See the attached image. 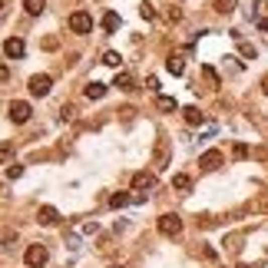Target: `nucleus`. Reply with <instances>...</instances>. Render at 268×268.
I'll list each match as a JSON object with an SVG mask.
<instances>
[{
  "instance_id": "obj_7",
  "label": "nucleus",
  "mask_w": 268,
  "mask_h": 268,
  "mask_svg": "<svg viewBox=\"0 0 268 268\" xmlns=\"http://www.w3.org/2000/svg\"><path fill=\"white\" fill-rule=\"evenodd\" d=\"M4 53H7L10 60H20V56L27 53V43H24V40H20V37H10L7 43H4Z\"/></svg>"
},
{
  "instance_id": "obj_5",
  "label": "nucleus",
  "mask_w": 268,
  "mask_h": 268,
  "mask_svg": "<svg viewBox=\"0 0 268 268\" xmlns=\"http://www.w3.org/2000/svg\"><path fill=\"white\" fill-rule=\"evenodd\" d=\"M50 90H53V79H50L47 73H37V76H30V93H33V96H47Z\"/></svg>"
},
{
  "instance_id": "obj_8",
  "label": "nucleus",
  "mask_w": 268,
  "mask_h": 268,
  "mask_svg": "<svg viewBox=\"0 0 268 268\" xmlns=\"http://www.w3.org/2000/svg\"><path fill=\"white\" fill-rule=\"evenodd\" d=\"M56 219H60V212H56L53 205H40V212H37V222H40V225H53Z\"/></svg>"
},
{
  "instance_id": "obj_30",
  "label": "nucleus",
  "mask_w": 268,
  "mask_h": 268,
  "mask_svg": "<svg viewBox=\"0 0 268 268\" xmlns=\"http://www.w3.org/2000/svg\"><path fill=\"white\" fill-rule=\"evenodd\" d=\"M0 189H4V186H0Z\"/></svg>"
},
{
  "instance_id": "obj_15",
  "label": "nucleus",
  "mask_w": 268,
  "mask_h": 268,
  "mask_svg": "<svg viewBox=\"0 0 268 268\" xmlns=\"http://www.w3.org/2000/svg\"><path fill=\"white\" fill-rule=\"evenodd\" d=\"M156 106H159L162 113H175V110H179V103H175L172 96H159V100H156Z\"/></svg>"
},
{
  "instance_id": "obj_22",
  "label": "nucleus",
  "mask_w": 268,
  "mask_h": 268,
  "mask_svg": "<svg viewBox=\"0 0 268 268\" xmlns=\"http://www.w3.org/2000/svg\"><path fill=\"white\" fill-rule=\"evenodd\" d=\"M10 152H14V146H10V142H0V162H7Z\"/></svg>"
},
{
  "instance_id": "obj_25",
  "label": "nucleus",
  "mask_w": 268,
  "mask_h": 268,
  "mask_svg": "<svg viewBox=\"0 0 268 268\" xmlns=\"http://www.w3.org/2000/svg\"><path fill=\"white\" fill-rule=\"evenodd\" d=\"M242 56H248V60H252V56H255V47H248V43H242Z\"/></svg>"
},
{
  "instance_id": "obj_28",
  "label": "nucleus",
  "mask_w": 268,
  "mask_h": 268,
  "mask_svg": "<svg viewBox=\"0 0 268 268\" xmlns=\"http://www.w3.org/2000/svg\"><path fill=\"white\" fill-rule=\"evenodd\" d=\"M0 10H4V0H0Z\"/></svg>"
},
{
  "instance_id": "obj_14",
  "label": "nucleus",
  "mask_w": 268,
  "mask_h": 268,
  "mask_svg": "<svg viewBox=\"0 0 268 268\" xmlns=\"http://www.w3.org/2000/svg\"><path fill=\"white\" fill-rule=\"evenodd\" d=\"M24 7H27L30 17H40L43 10H47V0H24Z\"/></svg>"
},
{
  "instance_id": "obj_2",
  "label": "nucleus",
  "mask_w": 268,
  "mask_h": 268,
  "mask_svg": "<svg viewBox=\"0 0 268 268\" xmlns=\"http://www.w3.org/2000/svg\"><path fill=\"white\" fill-rule=\"evenodd\" d=\"M70 30L73 33H90L93 30V17H90L86 10H73L70 14Z\"/></svg>"
},
{
  "instance_id": "obj_23",
  "label": "nucleus",
  "mask_w": 268,
  "mask_h": 268,
  "mask_svg": "<svg viewBox=\"0 0 268 268\" xmlns=\"http://www.w3.org/2000/svg\"><path fill=\"white\" fill-rule=\"evenodd\" d=\"M232 152H235V159H245V156H248V146H245V142H235V149H232Z\"/></svg>"
},
{
  "instance_id": "obj_17",
  "label": "nucleus",
  "mask_w": 268,
  "mask_h": 268,
  "mask_svg": "<svg viewBox=\"0 0 268 268\" xmlns=\"http://www.w3.org/2000/svg\"><path fill=\"white\" fill-rule=\"evenodd\" d=\"M166 70L172 73V76H182V70H186V63H182L179 56H169V60H166Z\"/></svg>"
},
{
  "instance_id": "obj_21",
  "label": "nucleus",
  "mask_w": 268,
  "mask_h": 268,
  "mask_svg": "<svg viewBox=\"0 0 268 268\" xmlns=\"http://www.w3.org/2000/svg\"><path fill=\"white\" fill-rule=\"evenodd\" d=\"M20 175H24V166L10 162V166H7V179H20Z\"/></svg>"
},
{
  "instance_id": "obj_20",
  "label": "nucleus",
  "mask_w": 268,
  "mask_h": 268,
  "mask_svg": "<svg viewBox=\"0 0 268 268\" xmlns=\"http://www.w3.org/2000/svg\"><path fill=\"white\" fill-rule=\"evenodd\" d=\"M103 63H106V66H119V53H116V50H106V53H103Z\"/></svg>"
},
{
  "instance_id": "obj_24",
  "label": "nucleus",
  "mask_w": 268,
  "mask_h": 268,
  "mask_svg": "<svg viewBox=\"0 0 268 268\" xmlns=\"http://www.w3.org/2000/svg\"><path fill=\"white\" fill-rule=\"evenodd\" d=\"M202 73H205V79H209V83H219V73H215V70H212V66H205V70H202Z\"/></svg>"
},
{
  "instance_id": "obj_10",
  "label": "nucleus",
  "mask_w": 268,
  "mask_h": 268,
  "mask_svg": "<svg viewBox=\"0 0 268 268\" xmlns=\"http://www.w3.org/2000/svg\"><path fill=\"white\" fill-rule=\"evenodd\" d=\"M103 30H106V33H116L119 30V14L106 10V14H103Z\"/></svg>"
},
{
  "instance_id": "obj_12",
  "label": "nucleus",
  "mask_w": 268,
  "mask_h": 268,
  "mask_svg": "<svg viewBox=\"0 0 268 268\" xmlns=\"http://www.w3.org/2000/svg\"><path fill=\"white\" fill-rule=\"evenodd\" d=\"M172 189H175V192H189V189H192V179H189L186 172H175V175H172Z\"/></svg>"
},
{
  "instance_id": "obj_6",
  "label": "nucleus",
  "mask_w": 268,
  "mask_h": 268,
  "mask_svg": "<svg viewBox=\"0 0 268 268\" xmlns=\"http://www.w3.org/2000/svg\"><path fill=\"white\" fill-rule=\"evenodd\" d=\"M199 166H202L205 172H215V169L222 166V152H219V149H209V152H202V156H199Z\"/></svg>"
},
{
  "instance_id": "obj_27",
  "label": "nucleus",
  "mask_w": 268,
  "mask_h": 268,
  "mask_svg": "<svg viewBox=\"0 0 268 268\" xmlns=\"http://www.w3.org/2000/svg\"><path fill=\"white\" fill-rule=\"evenodd\" d=\"M261 90H265V93H268V76H265V79H261Z\"/></svg>"
},
{
  "instance_id": "obj_13",
  "label": "nucleus",
  "mask_w": 268,
  "mask_h": 268,
  "mask_svg": "<svg viewBox=\"0 0 268 268\" xmlns=\"http://www.w3.org/2000/svg\"><path fill=\"white\" fill-rule=\"evenodd\" d=\"M86 96L90 100H103V96H106V83H96V79L86 83Z\"/></svg>"
},
{
  "instance_id": "obj_19",
  "label": "nucleus",
  "mask_w": 268,
  "mask_h": 268,
  "mask_svg": "<svg viewBox=\"0 0 268 268\" xmlns=\"http://www.w3.org/2000/svg\"><path fill=\"white\" fill-rule=\"evenodd\" d=\"M215 10H219V14H232V10H235V0H215Z\"/></svg>"
},
{
  "instance_id": "obj_9",
  "label": "nucleus",
  "mask_w": 268,
  "mask_h": 268,
  "mask_svg": "<svg viewBox=\"0 0 268 268\" xmlns=\"http://www.w3.org/2000/svg\"><path fill=\"white\" fill-rule=\"evenodd\" d=\"M182 116H186V123H189V126H202V123H205V113H199V106H186V110H182Z\"/></svg>"
},
{
  "instance_id": "obj_29",
  "label": "nucleus",
  "mask_w": 268,
  "mask_h": 268,
  "mask_svg": "<svg viewBox=\"0 0 268 268\" xmlns=\"http://www.w3.org/2000/svg\"><path fill=\"white\" fill-rule=\"evenodd\" d=\"M110 268H119V265H110Z\"/></svg>"
},
{
  "instance_id": "obj_4",
  "label": "nucleus",
  "mask_w": 268,
  "mask_h": 268,
  "mask_svg": "<svg viewBox=\"0 0 268 268\" xmlns=\"http://www.w3.org/2000/svg\"><path fill=\"white\" fill-rule=\"evenodd\" d=\"M7 113H10V119H14V123H27V119H30V103H24V100H14L7 106Z\"/></svg>"
},
{
  "instance_id": "obj_11",
  "label": "nucleus",
  "mask_w": 268,
  "mask_h": 268,
  "mask_svg": "<svg viewBox=\"0 0 268 268\" xmlns=\"http://www.w3.org/2000/svg\"><path fill=\"white\" fill-rule=\"evenodd\" d=\"M133 186L142 192V189H152V186H156V179H152L149 172H136V175H133Z\"/></svg>"
},
{
  "instance_id": "obj_3",
  "label": "nucleus",
  "mask_w": 268,
  "mask_h": 268,
  "mask_svg": "<svg viewBox=\"0 0 268 268\" xmlns=\"http://www.w3.org/2000/svg\"><path fill=\"white\" fill-rule=\"evenodd\" d=\"M47 258H50V255H47V248H43V245H27L24 261L30 268H43V265H47Z\"/></svg>"
},
{
  "instance_id": "obj_26",
  "label": "nucleus",
  "mask_w": 268,
  "mask_h": 268,
  "mask_svg": "<svg viewBox=\"0 0 268 268\" xmlns=\"http://www.w3.org/2000/svg\"><path fill=\"white\" fill-rule=\"evenodd\" d=\"M258 27H261V30H268V17H261V20H258Z\"/></svg>"
},
{
  "instance_id": "obj_1",
  "label": "nucleus",
  "mask_w": 268,
  "mask_h": 268,
  "mask_svg": "<svg viewBox=\"0 0 268 268\" xmlns=\"http://www.w3.org/2000/svg\"><path fill=\"white\" fill-rule=\"evenodd\" d=\"M156 229H159V235H166V238H175V235L182 232V219H179L175 212H166V215H159Z\"/></svg>"
},
{
  "instance_id": "obj_16",
  "label": "nucleus",
  "mask_w": 268,
  "mask_h": 268,
  "mask_svg": "<svg viewBox=\"0 0 268 268\" xmlns=\"http://www.w3.org/2000/svg\"><path fill=\"white\" fill-rule=\"evenodd\" d=\"M129 202H133V196H126V192H113V196H110L113 209H123V205H129Z\"/></svg>"
},
{
  "instance_id": "obj_18",
  "label": "nucleus",
  "mask_w": 268,
  "mask_h": 268,
  "mask_svg": "<svg viewBox=\"0 0 268 268\" xmlns=\"http://www.w3.org/2000/svg\"><path fill=\"white\" fill-rule=\"evenodd\" d=\"M113 86H119V90H136V86H133V76H129V73H116Z\"/></svg>"
}]
</instances>
